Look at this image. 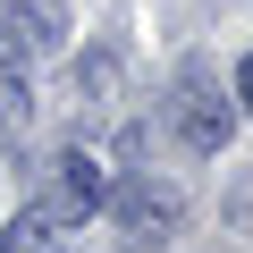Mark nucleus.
<instances>
[{"mask_svg":"<svg viewBox=\"0 0 253 253\" xmlns=\"http://www.w3.org/2000/svg\"><path fill=\"white\" fill-rule=\"evenodd\" d=\"M169 126H177L186 152H228V135H236V93H219L211 68H186L177 93H169Z\"/></svg>","mask_w":253,"mask_h":253,"instance_id":"nucleus-1","label":"nucleus"},{"mask_svg":"<svg viewBox=\"0 0 253 253\" xmlns=\"http://www.w3.org/2000/svg\"><path fill=\"white\" fill-rule=\"evenodd\" d=\"M101 194H110L101 161L68 144V152H51V169H42V203H34V211H51V219H68V228H84V219L101 211Z\"/></svg>","mask_w":253,"mask_h":253,"instance_id":"nucleus-2","label":"nucleus"},{"mask_svg":"<svg viewBox=\"0 0 253 253\" xmlns=\"http://www.w3.org/2000/svg\"><path fill=\"white\" fill-rule=\"evenodd\" d=\"M101 211L126 228V245H161V236L177 228V211H186V203H177V186H161V177H126V186H110V194H101Z\"/></svg>","mask_w":253,"mask_h":253,"instance_id":"nucleus-3","label":"nucleus"},{"mask_svg":"<svg viewBox=\"0 0 253 253\" xmlns=\"http://www.w3.org/2000/svg\"><path fill=\"white\" fill-rule=\"evenodd\" d=\"M59 9L51 0H0V42H9L17 59H42V51H59Z\"/></svg>","mask_w":253,"mask_h":253,"instance_id":"nucleus-4","label":"nucleus"},{"mask_svg":"<svg viewBox=\"0 0 253 253\" xmlns=\"http://www.w3.org/2000/svg\"><path fill=\"white\" fill-rule=\"evenodd\" d=\"M0 253H76V236H68V219H51V211H17L9 228H0Z\"/></svg>","mask_w":253,"mask_h":253,"instance_id":"nucleus-5","label":"nucleus"},{"mask_svg":"<svg viewBox=\"0 0 253 253\" xmlns=\"http://www.w3.org/2000/svg\"><path fill=\"white\" fill-rule=\"evenodd\" d=\"M26 126H34V84H26L17 59H0V152H17Z\"/></svg>","mask_w":253,"mask_h":253,"instance_id":"nucleus-6","label":"nucleus"},{"mask_svg":"<svg viewBox=\"0 0 253 253\" xmlns=\"http://www.w3.org/2000/svg\"><path fill=\"white\" fill-rule=\"evenodd\" d=\"M236 101H245V118H253V59L236 68Z\"/></svg>","mask_w":253,"mask_h":253,"instance_id":"nucleus-7","label":"nucleus"}]
</instances>
